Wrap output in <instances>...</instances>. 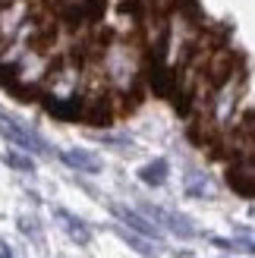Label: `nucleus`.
Masks as SVG:
<instances>
[{
  "mask_svg": "<svg viewBox=\"0 0 255 258\" xmlns=\"http://www.w3.org/2000/svg\"><path fill=\"white\" fill-rule=\"evenodd\" d=\"M95 63H98L101 76L107 79L110 92H117V95H133L139 88L142 73H145L142 50L133 41H126V38H110V41H104Z\"/></svg>",
  "mask_w": 255,
  "mask_h": 258,
  "instance_id": "f257e3e1",
  "label": "nucleus"
},
{
  "mask_svg": "<svg viewBox=\"0 0 255 258\" xmlns=\"http://www.w3.org/2000/svg\"><path fill=\"white\" fill-rule=\"evenodd\" d=\"M243 85H246V76H243V70L236 67L224 82H218V85L211 88L205 107H202L208 129H224L227 123L233 120V113L239 107V98H243Z\"/></svg>",
  "mask_w": 255,
  "mask_h": 258,
  "instance_id": "f03ea898",
  "label": "nucleus"
},
{
  "mask_svg": "<svg viewBox=\"0 0 255 258\" xmlns=\"http://www.w3.org/2000/svg\"><path fill=\"white\" fill-rule=\"evenodd\" d=\"M142 214H148V217H151V221H155V224L167 227L170 233L183 236V239L196 236V224L189 221L186 214H176V211H167V208H158V205H142Z\"/></svg>",
  "mask_w": 255,
  "mask_h": 258,
  "instance_id": "7ed1b4c3",
  "label": "nucleus"
},
{
  "mask_svg": "<svg viewBox=\"0 0 255 258\" xmlns=\"http://www.w3.org/2000/svg\"><path fill=\"white\" fill-rule=\"evenodd\" d=\"M0 133H4L13 145H19V148H25V151H44V142H41V139H38L35 133H29L22 123L7 120L4 113H0Z\"/></svg>",
  "mask_w": 255,
  "mask_h": 258,
  "instance_id": "20e7f679",
  "label": "nucleus"
},
{
  "mask_svg": "<svg viewBox=\"0 0 255 258\" xmlns=\"http://www.w3.org/2000/svg\"><path fill=\"white\" fill-rule=\"evenodd\" d=\"M110 211L120 217V221L130 227V230H136V233H142V236H148V239H158V224L151 221L148 214H139V211H133V208H126V205H110Z\"/></svg>",
  "mask_w": 255,
  "mask_h": 258,
  "instance_id": "39448f33",
  "label": "nucleus"
},
{
  "mask_svg": "<svg viewBox=\"0 0 255 258\" xmlns=\"http://www.w3.org/2000/svg\"><path fill=\"white\" fill-rule=\"evenodd\" d=\"M63 161L70 167H76V170H85V173H98L101 170V158L95 151H85V148H70L63 154Z\"/></svg>",
  "mask_w": 255,
  "mask_h": 258,
  "instance_id": "423d86ee",
  "label": "nucleus"
},
{
  "mask_svg": "<svg viewBox=\"0 0 255 258\" xmlns=\"http://www.w3.org/2000/svg\"><path fill=\"white\" fill-rule=\"evenodd\" d=\"M57 221H60V227L70 233V239H73V242H82V246H85V242L92 239V230H88V227H85V224H82L76 214H70V211L57 208Z\"/></svg>",
  "mask_w": 255,
  "mask_h": 258,
  "instance_id": "0eeeda50",
  "label": "nucleus"
},
{
  "mask_svg": "<svg viewBox=\"0 0 255 258\" xmlns=\"http://www.w3.org/2000/svg\"><path fill=\"white\" fill-rule=\"evenodd\" d=\"M186 196H196V199H211L214 196V183L208 173L202 170H189L186 173Z\"/></svg>",
  "mask_w": 255,
  "mask_h": 258,
  "instance_id": "6e6552de",
  "label": "nucleus"
},
{
  "mask_svg": "<svg viewBox=\"0 0 255 258\" xmlns=\"http://www.w3.org/2000/svg\"><path fill=\"white\" fill-rule=\"evenodd\" d=\"M139 179L148 183V186H161L164 179H167V161H151V164H145L142 170H139Z\"/></svg>",
  "mask_w": 255,
  "mask_h": 258,
  "instance_id": "1a4fd4ad",
  "label": "nucleus"
},
{
  "mask_svg": "<svg viewBox=\"0 0 255 258\" xmlns=\"http://www.w3.org/2000/svg\"><path fill=\"white\" fill-rule=\"evenodd\" d=\"M120 236H123L126 242H130V246H133L136 252H142V255H148V258H155V255H158V249L151 246V242H148L142 233H136V230H120Z\"/></svg>",
  "mask_w": 255,
  "mask_h": 258,
  "instance_id": "9d476101",
  "label": "nucleus"
},
{
  "mask_svg": "<svg viewBox=\"0 0 255 258\" xmlns=\"http://www.w3.org/2000/svg\"><path fill=\"white\" fill-rule=\"evenodd\" d=\"M233 249L255 252V230H249V227H239V230H236V242H233Z\"/></svg>",
  "mask_w": 255,
  "mask_h": 258,
  "instance_id": "9b49d317",
  "label": "nucleus"
},
{
  "mask_svg": "<svg viewBox=\"0 0 255 258\" xmlns=\"http://www.w3.org/2000/svg\"><path fill=\"white\" fill-rule=\"evenodd\" d=\"M7 164L16 167V170H32V161L25 158V154H19V151H7Z\"/></svg>",
  "mask_w": 255,
  "mask_h": 258,
  "instance_id": "f8f14e48",
  "label": "nucleus"
},
{
  "mask_svg": "<svg viewBox=\"0 0 255 258\" xmlns=\"http://www.w3.org/2000/svg\"><path fill=\"white\" fill-rule=\"evenodd\" d=\"M0 258H13V252H10V246H7L4 239H0Z\"/></svg>",
  "mask_w": 255,
  "mask_h": 258,
  "instance_id": "ddd939ff",
  "label": "nucleus"
},
{
  "mask_svg": "<svg viewBox=\"0 0 255 258\" xmlns=\"http://www.w3.org/2000/svg\"><path fill=\"white\" fill-rule=\"evenodd\" d=\"M4 4H7V0H0V10H4Z\"/></svg>",
  "mask_w": 255,
  "mask_h": 258,
  "instance_id": "4468645a",
  "label": "nucleus"
}]
</instances>
